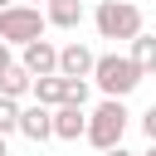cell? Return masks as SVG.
I'll return each instance as SVG.
<instances>
[{"label":"cell","instance_id":"ffe728a7","mask_svg":"<svg viewBox=\"0 0 156 156\" xmlns=\"http://www.w3.org/2000/svg\"><path fill=\"white\" fill-rule=\"evenodd\" d=\"M141 156H156V141H151V146H146V151H141Z\"/></svg>","mask_w":156,"mask_h":156},{"label":"cell","instance_id":"2e32d148","mask_svg":"<svg viewBox=\"0 0 156 156\" xmlns=\"http://www.w3.org/2000/svg\"><path fill=\"white\" fill-rule=\"evenodd\" d=\"M5 68H10V44L0 39V73H5Z\"/></svg>","mask_w":156,"mask_h":156},{"label":"cell","instance_id":"9c48e42d","mask_svg":"<svg viewBox=\"0 0 156 156\" xmlns=\"http://www.w3.org/2000/svg\"><path fill=\"white\" fill-rule=\"evenodd\" d=\"M34 102H44V107H63V102H68V78H63V73L34 78Z\"/></svg>","mask_w":156,"mask_h":156},{"label":"cell","instance_id":"5b68a950","mask_svg":"<svg viewBox=\"0 0 156 156\" xmlns=\"http://www.w3.org/2000/svg\"><path fill=\"white\" fill-rule=\"evenodd\" d=\"M93 68H98V54L88 49V44H63L58 49V73L63 78H93Z\"/></svg>","mask_w":156,"mask_h":156},{"label":"cell","instance_id":"e0dca14e","mask_svg":"<svg viewBox=\"0 0 156 156\" xmlns=\"http://www.w3.org/2000/svg\"><path fill=\"white\" fill-rule=\"evenodd\" d=\"M102 156H136V151H127V146H112V151H102Z\"/></svg>","mask_w":156,"mask_h":156},{"label":"cell","instance_id":"7c38bea8","mask_svg":"<svg viewBox=\"0 0 156 156\" xmlns=\"http://www.w3.org/2000/svg\"><path fill=\"white\" fill-rule=\"evenodd\" d=\"M132 63L141 73H156V34H136L132 39Z\"/></svg>","mask_w":156,"mask_h":156},{"label":"cell","instance_id":"ba28073f","mask_svg":"<svg viewBox=\"0 0 156 156\" xmlns=\"http://www.w3.org/2000/svg\"><path fill=\"white\" fill-rule=\"evenodd\" d=\"M20 136H29V141H49V136H54V107L29 102L24 117H20Z\"/></svg>","mask_w":156,"mask_h":156},{"label":"cell","instance_id":"4fadbf2b","mask_svg":"<svg viewBox=\"0 0 156 156\" xmlns=\"http://www.w3.org/2000/svg\"><path fill=\"white\" fill-rule=\"evenodd\" d=\"M20 117H24V107H20V98H0V136H10V132H20Z\"/></svg>","mask_w":156,"mask_h":156},{"label":"cell","instance_id":"5bb4252c","mask_svg":"<svg viewBox=\"0 0 156 156\" xmlns=\"http://www.w3.org/2000/svg\"><path fill=\"white\" fill-rule=\"evenodd\" d=\"M88 98H93V83H88V78H68V102H78V107H83Z\"/></svg>","mask_w":156,"mask_h":156},{"label":"cell","instance_id":"7a4b0ae2","mask_svg":"<svg viewBox=\"0 0 156 156\" xmlns=\"http://www.w3.org/2000/svg\"><path fill=\"white\" fill-rule=\"evenodd\" d=\"M146 73L132 63V54H98V68H93V83L102 98H127Z\"/></svg>","mask_w":156,"mask_h":156},{"label":"cell","instance_id":"3957f363","mask_svg":"<svg viewBox=\"0 0 156 156\" xmlns=\"http://www.w3.org/2000/svg\"><path fill=\"white\" fill-rule=\"evenodd\" d=\"M93 24H98V34L102 39H136V34H146L141 29V10L132 5V0H102L98 10H93Z\"/></svg>","mask_w":156,"mask_h":156},{"label":"cell","instance_id":"44dd1931","mask_svg":"<svg viewBox=\"0 0 156 156\" xmlns=\"http://www.w3.org/2000/svg\"><path fill=\"white\" fill-rule=\"evenodd\" d=\"M24 5H49V0H24Z\"/></svg>","mask_w":156,"mask_h":156},{"label":"cell","instance_id":"9a60e30c","mask_svg":"<svg viewBox=\"0 0 156 156\" xmlns=\"http://www.w3.org/2000/svg\"><path fill=\"white\" fill-rule=\"evenodd\" d=\"M141 132H146V141H156V107H151V112L141 117Z\"/></svg>","mask_w":156,"mask_h":156},{"label":"cell","instance_id":"6da1fadb","mask_svg":"<svg viewBox=\"0 0 156 156\" xmlns=\"http://www.w3.org/2000/svg\"><path fill=\"white\" fill-rule=\"evenodd\" d=\"M127 122H132L127 102H122V98H102V102L88 112V141H93L98 151H112V146H122Z\"/></svg>","mask_w":156,"mask_h":156},{"label":"cell","instance_id":"8992f818","mask_svg":"<svg viewBox=\"0 0 156 156\" xmlns=\"http://www.w3.org/2000/svg\"><path fill=\"white\" fill-rule=\"evenodd\" d=\"M54 136H58V141H78V136H88V112H83L78 102L54 107Z\"/></svg>","mask_w":156,"mask_h":156},{"label":"cell","instance_id":"d6986e66","mask_svg":"<svg viewBox=\"0 0 156 156\" xmlns=\"http://www.w3.org/2000/svg\"><path fill=\"white\" fill-rule=\"evenodd\" d=\"M10 5H20V0H0V10H10Z\"/></svg>","mask_w":156,"mask_h":156},{"label":"cell","instance_id":"8fae6325","mask_svg":"<svg viewBox=\"0 0 156 156\" xmlns=\"http://www.w3.org/2000/svg\"><path fill=\"white\" fill-rule=\"evenodd\" d=\"M24 93H34V73L24 63H10L0 73V98H24Z\"/></svg>","mask_w":156,"mask_h":156},{"label":"cell","instance_id":"277c9868","mask_svg":"<svg viewBox=\"0 0 156 156\" xmlns=\"http://www.w3.org/2000/svg\"><path fill=\"white\" fill-rule=\"evenodd\" d=\"M44 29H49V15L39 10V5H10V10H0V39L5 44H34V39H44Z\"/></svg>","mask_w":156,"mask_h":156},{"label":"cell","instance_id":"52a82bcc","mask_svg":"<svg viewBox=\"0 0 156 156\" xmlns=\"http://www.w3.org/2000/svg\"><path fill=\"white\" fill-rule=\"evenodd\" d=\"M34 78H49V73H58V49L49 44V39H34V44H24V58H20Z\"/></svg>","mask_w":156,"mask_h":156},{"label":"cell","instance_id":"30bf717a","mask_svg":"<svg viewBox=\"0 0 156 156\" xmlns=\"http://www.w3.org/2000/svg\"><path fill=\"white\" fill-rule=\"evenodd\" d=\"M44 15H49L54 29H78L83 24V0H49Z\"/></svg>","mask_w":156,"mask_h":156},{"label":"cell","instance_id":"ac0fdd59","mask_svg":"<svg viewBox=\"0 0 156 156\" xmlns=\"http://www.w3.org/2000/svg\"><path fill=\"white\" fill-rule=\"evenodd\" d=\"M0 156H10V141H5V136H0Z\"/></svg>","mask_w":156,"mask_h":156}]
</instances>
